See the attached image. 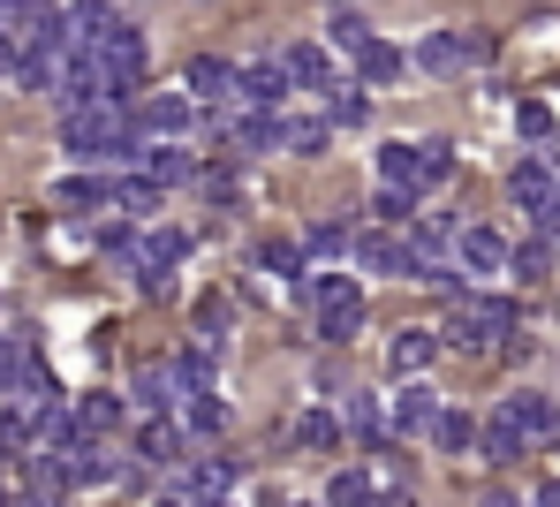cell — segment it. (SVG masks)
I'll list each match as a JSON object with an SVG mask.
<instances>
[{
	"mask_svg": "<svg viewBox=\"0 0 560 507\" xmlns=\"http://www.w3.org/2000/svg\"><path fill=\"white\" fill-rule=\"evenodd\" d=\"M235 144H243V152H280V121L273 114H243V121H235Z\"/></svg>",
	"mask_w": 560,
	"mask_h": 507,
	"instance_id": "f1b7e54d",
	"label": "cell"
},
{
	"mask_svg": "<svg viewBox=\"0 0 560 507\" xmlns=\"http://www.w3.org/2000/svg\"><path fill=\"white\" fill-rule=\"evenodd\" d=\"M258 266H266V273H295V250H288V243H266Z\"/></svg>",
	"mask_w": 560,
	"mask_h": 507,
	"instance_id": "f35d334b",
	"label": "cell"
},
{
	"mask_svg": "<svg viewBox=\"0 0 560 507\" xmlns=\"http://www.w3.org/2000/svg\"><path fill=\"white\" fill-rule=\"evenodd\" d=\"M326 38H334V46H349L357 61H364V54H372V46H378L372 15H357V8H334V15H326Z\"/></svg>",
	"mask_w": 560,
	"mask_h": 507,
	"instance_id": "44dd1931",
	"label": "cell"
},
{
	"mask_svg": "<svg viewBox=\"0 0 560 507\" xmlns=\"http://www.w3.org/2000/svg\"><path fill=\"white\" fill-rule=\"evenodd\" d=\"M334 439H341V424H334L326 409H303V416H295V447H334Z\"/></svg>",
	"mask_w": 560,
	"mask_h": 507,
	"instance_id": "4dcf8cb0",
	"label": "cell"
},
{
	"mask_svg": "<svg viewBox=\"0 0 560 507\" xmlns=\"http://www.w3.org/2000/svg\"><path fill=\"white\" fill-rule=\"evenodd\" d=\"M61 144H69V160H137L129 106H84V114H61Z\"/></svg>",
	"mask_w": 560,
	"mask_h": 507,
	"instance_id": "6da1fadb",
	"label": "cell"
},
{
	"mask_svg": "<svg viewBox=\"0 0 560 507\" xmlns=\"http://www.w3.org/2000/svg\"><path fill=\"white\" fill-rule=\"evenodd\" d=\"M183 92L197 106H243V69L220 61V54H197V61L183 69Z\"/></svg>",
	"mask_w": 560,
	"mask_h": 507,
	"instance_id": "3957f363",
	"label": "cell"
},
{
	"mask_svg": "<svg viewBox=\"0 0 560 507\" xmlns=\"http://www.w3.org/2000/svg\"><path fill=\"white\" fill-rule=\"evenodd\" d=\"M183 432H197V439H220V432H228V402H220V394H197V402H183Z\"/></svg>",
	"mask_w": 560,
	"mask_h": 507,
	"instance_id": "603a6c76",
	"label": "cell"
},
{
	"mask_svg": "<svg viewBox=\"0 0 560 507\" xmlns=\"http://www.w3.org/2000/svg\"><path fill=\"white\" fill-rule=\"evenodd\" d=\"M61 470H69V485H121V455H106V447H77V455H61Z\"/></svg>",
	"mask_w": 560,
	"mask_h": 507,
	"instance_id": "5bb4252c",
	"label": "cell"
},
{
	"mask_svg": "<svg viewBox=\"0 0 560 507\" xmlns=\"http://www.w3.org/2000/svg\"><path fill=\"white\" fill-rule=\"evenodd\" d=\"M349 432H357V439H386V432H394V409L378 402V394H357V402H349Z\"/></svg>",
	"mask_w": 560,
	"mask_h": 507,
	"instance_id": "cb8c5ba5",
	"label": "cell"
},
{
	"mask_svg": "<svg viewBox=\"0 0 560 507\" xmlns=\"http://www.w3.org/2000/svg\"><path fill=\"white\" fill-rule=\"evenodd\" d=\"M455 258H463V273H469V281H500V273L515 266V250H508V235H500V227H463Z\"/></svg>",
	"mask_w": 560,
	"mask_h": 507,
	"instance_id": "5b68a950",
	"label": "cell"
},
{
	"mask_svg": "<svg viewBox=\"0 0 560 507\" xmlns=\"http://www.w3.org/2000/svg\"><path fill=\"white\" fill-rule=\"evenodd\" d=\"M114 204H121V212H137V220H152V212H160V182L121 175V182H114Z\"/></svg>",
	"mask_w": 560,
	"mask_h": 507,
	"instance_id": "4316f807",
	"label": "cell"
},
{
	"mask_svg": "<svg viewBox=\"0 0 560 507\" xmlns=\"http://www.w3.org/2000/svg\"><path fill=\"white\" fill-rule=\"evenodd\" d=\"M417 152H424V190H432V182H447V175H455V152H447V144H440V137H432V144H417Z\"/></svg>",
	"mask_w": 560,
	"mask_h": 507,
	"instance_id": "d590c367",
	"label": "cell"
},
{
	"mask_svg": "<svg viewBox=\"0 0 560 507\" xmlns=\"http://www.w3.org/2000/svg\"><path fill=\"white\" fill-rule=\"evenodd\" d=\"M228 493H235V462H228V455L197 462V470L183 477V500L189 507H228Z\"/></svg>",
	"mask_w": 560,
	"mask_h": 507,
	"instance_id": "30bf717a",
	"label": "cell"
},
{
	"mask_svg": "<svg viewBox=\"0 0 560 507\" xmlns=\"http://www.w3.org/2000/svg\"><path fill=\"white\" fill-rule=\"evenodd\" d=\"M378 507H409V493H378Z\"/></svg>",
	"mask_w": 560,
	"mask_h": 507,
	"instance_id": "b9f144b4",
	"label": "cell"
},
{
	"mask_svg": "<svg viewBox=\"0 0 560 507\" xmlns=\"http://www.w3.org/2000/svg\"><path fill=\"white\" fill-rule=\"evenodd\" d=\"M364 114H372L364 92H334V121H341V129H349V121H364Z\"/></svg>",
	"mask_w": 560,
	"mask_h": 507,
	"instance_id": "74e56055",
	"label": "cell"
},
{
	"mask_svg": "<svg viewBox=\"0 0 560 507\" xmlns=\"http://www.w3.org/2000/svg\"><path fill=\"white\" fill-rule=\"evenodd\" d=\"M357 69H364V84H386V76H401V54H394V46L378 38V46L364 54V61H357Z\"/></svg>",
	"mask_w": 560,
	"mask_h": 507,
	"instance_id": "836d02e7",
	"label": "cell"
},
{
	"mask_svg": "<svg viewBox=\"0 0 560 507\" xmlns=\"http://www.w3.org/2000/svg\"><path fill=\"white\" fill-rule=\"evenodd\" d=\"M137 121H144V129H152L160 144H175L189 121H197V99H189V92H152V99L137 106Z\"/></svg>",
	"mask_w": 560,
	"mask_h": 507,
	"instance_id": "52a82bcc",
	"label": "cell"
},
{
	"mask_svg": "<svg viewBox=\"0 0 560 507\" xmlns=\"http://www.w3.org/2000/svg\"><path fill=\"white\" fill-rule=\"evenodd\" d=\"M508 424L523 432V439H560V402L553 394H508Z\"/></svg>",
	"mask_w": 560,
	"mask_h": 507,
	"instance_id": "9c48e42d",
	"label": "cell"
},
{
	"mask_svg": "<svg viewBox=\"0 0 560 507\" xmlns=\"http://www.w3.org/2000/svg\"><path fill=\"white\" fill-rule=\"evenodd\" d=\"M515 326H523V318H515L508 296H469V304L447 318V341L485 356V349H515Z\"/></svg>",
	"mask_w": 560,
	"mask_h": 507,
	"instance_id": "7a4b0ae2",
	"label": "cell"
},
{
	"mask_svg": "<svg viewBox=\"0 0 560 507\" xmlns=\"http://www.w3.org/2000/svg\"><path fill=\"white\" fill-rule=\"evenodd\" d=\"M372 212H378V220H409V212H417V198H409V190H378Z\"/></svg>",
	"mask_w": 560,
	"mask_h": 507,
	"instance_id": "8d00e7d4",
	"label": "cell"
},
{
	"mask_svg": "<svg viewBox=\"0 0 560 507\" xmlns=\"http://www.w3.org/2000/svg\"><path fill=\"white\" fill-rule=\"evenodd\" d=\"M477 54H485V38H477V31H432V38H417V54H409V61H417L424 76H455V69L477 61Z\"/></svg>",
	"mask_w": 560,
	"mask_h": 507,
	"instance_id": "277c9868",
	"label": "cell"
},
{
	"mask_svg": "<svg viewBox=\"0 0 560 507\" xmlns=\"http://www.w3.org/2000/svg\"><path fill=\"white\" fill-rule=\"evenodd\" d=\"M469 439H477V424H469L463 409H447V416H440V432H432V447H440V455H463Z\"/></svg>",
	"mask_w": 560,
	"mask_h": 507,
	"instance_id": "1f68e13d",
	"label": "cell"
},
{
	"mask_svg": "<svg viewBox=\"0 0 560 507\" xmlns=\"http://www.w3.org/2000/svg\"><path fill=\"white\" fill-rule=\"evenodd\" d=\"M160 507H189V500H160Z\"/></svg>",
	"mask_w": 560,
	"mask_h": 507,
	"instance_id": "ee69618b",
	"label": "cell"
},
{
	"mask_svg": "<svg viewBox=\"0 0 560 507\" xmlns=\"http://www.w3.org/2000/svg\"><path fill=\"white\" fill-rule=\"evenodd\" d=\"M508 273H515V281H546V273H553V243H523Z\"/></svg>",
	"mask_w": 560,
	"mask_h": 507,
	"instance_id": "d6a6232c",
	"label": "cell"
},
{
	"mask_svg": "<svg viewBox=\"0 0 560 507\" xmlns=\"http://www.w3.org/2000/svg\"><path fill=\"white\" fill-rule=\"evenodd\" d=\"M288 92H295L288 61H250V69H243V106H250V114H273Z\"/></svg>",
	"mask_w": 560,
	"mask_h": 507,
	"instance_id": "ba28073f",
	"label": "cell"
},
{
	"mask_svg": "<svg viewBox=\"0 0 560 507\" xmlns=\"http://www.w3.org/2000/svg\"><path fill=\"white\" fill-rule=\"evenodd\" d=\"M326 137H334L326 121H280V152H295V160H318Z\"/></svg>",
	"mask_w": 560,
	"mask_h": 507,
	"instance_id": "484cf974",
	"label": "cell"
},
{
	"mask_svg": "<svg viewBox=\"0 0 560 507\" xmlns=\"http://www.w3.org/2000/svg\"><path fill=\"white\" fill-rule=\"evenodd\" d=\"M477 447H485V462H515V455H523L530 439H523V432L508 424V409H492V416L477 424Z\"/></svg>",
	"mask_w": 560,
	"mask_h": 507,
	"instance_id": "ffe728a7",
	"label": "cell"
},
{
	"mask_svg": "<svg viewBox=\"0 0 560 507\" xmlns=\"http://www.w3.org/2000/svg\"><path fill=\"white\" fill-rule=\"evenodd\" d=\"M326 500H334V507H378V485H372V470H341Z\"/></svg>",
	"mask_w": 560,
	"mask_h": 507,
	"instance_id": "83f0119b",
	"label": "cell"
},
{
	"mask_svg": "<svg viewBox=\"0 0 560 507\" xmlns=\"http://www.w3.org/2000/svg\"><path fill=\"white\" fill-rule=\"evenodd\" d=\"M357 258H364V273H386V281H424V273H432V266H424L409 243H394V235H364Z\"/></svg>",
	"mask_w": 560,
	"mask_h": 507,
	"instance_id": "8992f818",
	"label": "cell"
},
{
	"mask_svg": "<svg viewBox=\"0 0 560 507\" xmlns=\"http://www.w3.org/2000/svg\"><path fill=\"white\" fill-rule=\"evenodd\" d=\"M538 507H560V485H546V493H538Z\"/></svg>",
	"mask_w": 560,
	"mask_h": 507,
	"instance_id": "7bdbcfd3",
	"label": "cell"
},
{
	"mask_svg": "<svg viewBox=\"0 0 560 507\" xmlns=\"http://www.w3.org/2000/svg\"><path fill=\"white\" fill-rule=\"evenodd\" d=\"M440 416H447V409H440L432 387H409V394L394 402V432H401V439H432V432H440Z\"/></svg>",
	"mask_w": 560,
	"mask_h": 507,
	"instance_id": "7c38bea8",
	"label": "cell"
},
{
	"mask_svg": "<svg viewBox=\"0 0 560 507\" xmlns=\"http://www.w3.org/2000/svg\"><path fill=\"white\" fill-rule=\"evenodd\" d=\"M515 129H523V137H530V144H546V137H553V106L523 99V114H515Z\"/></svg>",
	"mask_w": 560,
	"mask_h": 507,
	"instance_id": "e575fe53",
	"label": "cell"
},
{
	"mask_svg": "<svg viewBox=\"0 0 560 507\" xmlns=\"http://www.w3.org/2000/svg\"><path fill=\"white\" fill-rule=\"evenodd\" d=\"M455 243H463V220H455V212H432V220H417V258H424L432 273H440V250H455Z\"/></svg>",
	"mask_w": 560,
	"mask_h": 507,
	"instance_id": "ac0fdd59",
	"label": "cell"
},
{
	"mask_svg": "<svg viewBox=\"0 0 560 507\" xmlns=\"http://www.w3.org/2000/svg\"><path fill=\"white\" fill-rule=\"evenodd\" d=\"M477 507H523V500H515V493H500V485H492V493H485V500H477Z\"/></svg>",
	"mask_w": 560,
	"mask_h": 507,
	"instance_id": "ab89813d",
	"label": "cell"
},
{
	"mask_svg": "<svg viewBox=\"0 0 560 507\" xmlns=\"http://www.w3.org/2000/svg\"><path fill=\"white\" fill-rule=\"evenodd\" d=\"M114 424H121V394H84V402H77V432H84L92 447H98V432H114Z\"/></svg>",
	"mask_w": 560,
	"mask_h": 507,
	"instance_id": "7402d4cb",
	"label": "cell"
},
{
	"mask_svg": "<svg viewBox=\"0 0 560 507\" xmlns=\"http://www.w3.org/2000/svg\"><path fill=\"white\" fill-rule=\"evenodd\" d=\"M129 394H137V402L160 416V409H175V402H183V379H175V364H144V372L129 379Z\"/></svg>",
	"mask_w": 560,
	"mask_h": 507,
	"instance_id": "9a60e30c",
	"label": "cell"
},
{
	"mask_svg": "<svg viewBox=\"0 0 560 507\" xmlns=\"http://www.w3.org/2000/svg\"><path fill=\"white\" fill-rule=\"evenodd\" d=\"M372 167H378V182H386V190H409V198L424 190V152H417V144H378Z\"/></svg>",
	"mask_w": 560,
	"mask_h": 507,
	"instance_id": "8fae6325",
	"label": "cell"
},
{
	"mask_svg": "<svg viewBox=\"0 0 560 507\" xmlns=\"http://www.w3.org/2000/svg\"><path fill=\"white\" fill-rule=\"evenodd\" d=\"M303 243H311V258H341V250H349L357 235H349V220H318V227H311Z\"/></svg>",
	"mask_w": 560,
	"mask_h": 507,
	"instance_id": "f546056e",
	"label": "cell"
},
{
	"mask_svg": "<svg viewBox=\"0 0 560 507\" xmlns=\"http://www.w3.org/2000/svg\"><path fill=\"white\" fill-rule=\"evenodd\" d=\"M54 204H69V212H98V204H114V182H92V175H69Z\"/></svg>",
	"mask_w": 560,
	"mask_h": 507,
	"instance_id": "d4e9b609",
	"label": "cell"
},
{
	"mask_svg": "<svg viewBox=\"0 0 560 507\" xmlns=\"http://www.w3.org/2000/svg\"><path fill=\"white\" fill-rule=\"evenodd\" d=\"M137 462H183V424L144 416V432H137Z\"/></svg>",
	"mask_w": 560,
	"mask_h": 507,
	"instance_id": "d6986e66",
	"label": "cell"
},
{
	"mask_svg": "<svg viewBox=\"0 0 560 507\" xmlns=\"http://www.w3.org/2000/svg\"><path fill=\"white\" fill-rule=\"evenodd\" d=\"M137 160H144V182H160V190H167V182H197V160H189L183 144H152V152H137Z\"/></svg>",
	"mask_w": 560,
	"mask_h": 507,
	"instance_id": "e0dca14e",
	"label": "cell"
},
{
	"mask_svg": "<svg viewBox=\"0 0 560 507\" xmlns=\"http://www.w3.org/2000/svg\"><path fill=\"white\" fill-rule=\"evenodd\" d=\"M8 69H15V46H8V38H0V76H8Z\"/></svg>",
	"mask_w": 560,
	"mask_h": 507,
	"instance_id": "60d3db41",
	"label": "cell"
},
{
	"mask_svg": "<svg viewBox=\"0 0 560 507\" xmlns=\"http://www.w3.org/2000/svg\"><path fill=\"white\" fill-rule=\"evenodd\" d=\"M288 76H295L303 92H326V99H334V54H326V46L295 38V46H288Z\"/></svg>",
	"mask_w": 560,
	"mask_h": 507,
	"instance_id": "4fadbf2b",
	"label": "cell"
},
{
	"mask_svg": "<svg viewBox=\"0 0 560 507\" xmlns=\"http://www.w3.org/2000/svg\"><path fill=\"white\" fill-rule=\"evenodd\" d=\"M432 349H440V333H424V326H409V333H394V341H386V364H394L401 379H417V372L432 364Z\"/></svg>",
	"mask_w": 560,
	"mask_h": 507,
	"instance_id": "2e32d148",
	"label": "cell"
}]
</instances>
